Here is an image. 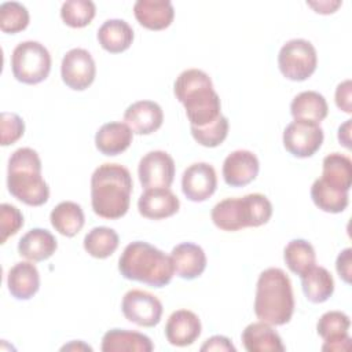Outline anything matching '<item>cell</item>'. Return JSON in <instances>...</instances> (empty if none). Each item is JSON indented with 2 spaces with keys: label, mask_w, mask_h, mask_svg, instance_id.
Returning a JSON list of instances; mask_svg holds the SVG:
<instances>
[{
  "label": "cell",
  "mask_w": 352,
  "mask_h": 352,
  "mask_svg": "<svg viewBox=\"0 0 352 352\" xmlns=\"http://www.w3.org/2000/svg\"><path fill=\"white\" fill-rule=\"evenodd\" d=\"M131 172L120 164H102L91 176V206L95 214L117 220L126 214L132 194Z\"/></svg>",
  "instance_id": "6da1fadb"
},
{
  "label": "cell",
  "mask_w": 352,
  "mask_h": 352,
  "mask_svg": "<svg viewBox=\"0 0 352 352\" xmlns=\"http://www.w3.org/2000/svg\"><path fill=\"white\" fill-rule=\"evenodd\" d=\"M290 113L294 120L320 124L327 117L329 106L322 94L316 91H304L293 98Z\"/></svg>",
  "instance_id": "4316f807"
},
{
  "label": "cell",
  "mask_w": 352,
  "mask_h": 352,
  "mask_svg": "<svg viewBox=\"0 0 352 352\" xmlns=\"http://www.w3.org/2000/svg\"><path fill=\"white\" fill-rule=\"evenodd\" d=\"M278 66L282 76L287 80L305 81L316 70V50L305 38L289 40L279 50Z\"/></svg>",
  "instance_id": "ba28073f"
},
{
  "label": "cell",
  "mask_w": 352,
  "mask_h": 352,
  "mask_svg": "<svg viewBox=\"0 0 352 352\" xmlns=\"http://www.w3.org/2000/svg\"><path fill=\"white\" fill-rule=\"evenodd\" d=\"M272 204L260 192L241 198H226L217 202L210 217L213 224L223 231H239L246 227H260L270 221Z\"/></svg>",
  "instance_id": "8992f818"
},
{
  "label": "cell",
  "mask_w": 352,
  "mask_h": 352,
  "mask_svg": "<svg viewBox=\"0 0 352 352\" xmlns=\"http://www.w3.org/2000/svg\"><path fill=\"white\" fill-rule=\"evenodd\" d=\"M180 201L169 188L146 190L138 199L139 213L151 220L170 217L179 212Z\"/></svg>",
  "instance_id": "ac0fdd59"
},
{
  "label": "cell",
  "mask_w": 352,
  "mask_h": 352,
  "mask_svg": "<svg viewBox=\"0 0 352 352\" xmlns=\"http://www.w3.org/2000/svg\"><path fill=\"white\" fill-rule=\"evenodd\" d=\"M242 344L248 352H283L280 336L265 322H254L242 331Z\"/></svg>",
  "instance_id": "cb8c5ba5"
},
{
  "label": "cell",
  "mask_w": 352,
  "mask_h": 352,
  "mask_svg": "<svg viewBox=\"0 0 352 352\" xmlns=\"http://www.w3.org/2000/svg\"><path fill=\"white\" fill-rule=\"evenodd\" d=\"M96 14L95 3L91 0H67L62 4V21L74 29L85 28L92 22Z\"/></svg>",
  "instance_id": "836d02e7"
},
{
  "label": "cell",
  "mask_w": 352,
  "mask_h": 352,
  "mask_svg": "<svg viewBox=\"0 0 352 352\" xmlns=\"http://www.w3.org/2000/svg\"><path fill=\"white\" fill-rule=\"evenodd\" d=\"M201 320L188 309H177L170 314L165 324V337L170 345L188 346L201 336Z\"/></svg>",
  "instance_id": "2e32d148"
},
{
  "label": "cell",
  "mask_w": 352,
  "mask_h": 352,
  "mask_svg": "<svg viewBox=\"0 0 352 352\" xmlns=\"http://www.w3.org/2000/svg\"><path fill=\"white\" fill-rule=\"evenodd\" d=\"M8 192L29 206H41L50 198V187L41 176V160L36 150L21 147L8 158Z\"/></svg>",
  "instance_id": "5b68a950"
},
{
  "label": "cell",
  "mask_w": 352,
  "mask_h": 352,
  "mask_svg": "<svg viewBox=\"0 0 352 352\" xmlns=\"http://www.w3.org/2000/svg\"><path fill=\"white\" fill-rule=\"evenodd\" d=\"M66 349H87V351H92V348L89 346V345H85L82 341H78V342H76V341H73V342H70V344H67V345H65V346H62V351H66Z\"/></svg>",
  "instance_id": "ee69618b"
},
{
  "label": "cell",
  "mask_w": 352,
  "mask_h": 352,
  "mask_svg": "<svg viewBox=\"0 0 352 352\" xmlns=\"http://www.w3.org/2000/svg\"><path fill=\"white\" fill-rule=\"evenodd\" d=\"M217 188L214 168L208 162H195L186 168L182 176V191L192 202H204Z\"/></svg>",
  "instance_id": "4fadbf2b"
},
{
  "label": "cell",
  "mask_w": 352,
  "mask_h": 352,
  "mask_svg": "<svg viewBox=\"0 0 352 352\" xmlns=\"http://www.w3.org/2000/svg\"><path fill=\"white\" fill-rule=\"evenodd\" d=\"M311 198L316 208L327 213H341L346 209L349 202L348 191L331 187L320 177L312 183Z\"/></svg>",
  "instance_id": "4dcf8cb0"
},
{
  "label": "cell",
  "mask_w": 352,
  "mask_h": 352,
  "mask_svg": "<svg viewBox=\"0 0 352 352\" xmlns=\"http://www.w3.org/2000/svg\"><path fill=\"white\" fill-rule=\"evenodd\" d=\"M320 179L331 187L342 191L351 190L352 186V161L341 153H331L323 158Z\"/></svg>",
  "instance_id": "f1b7e54d"
},
{
  "label": "cell",
  "mask_w": 352,
  "mask_h": 352,
  "mask_svg": "<svg viewBox=\"0 0 352 352\" xmlns=\"http://www.w3.org/2000/svg\"><path fill=\"white\" fill-rule=\"evenodd\" d=\"M85 252L95 258H107L118 248L120 238L118 234L110 227H94L84 236Z\"/></svg>",
  "instance_id": "d6a6232c"
},
{
  "label": "cell",
  "mask_w": 352,
  "mask_h": 352,
  "mask_svg": "<svg viewBox=\"0 0 352 352\" xmlns=\"http://www.w3.org/2000/svg\"><path fill=\"white\" fill-rule=\"evenodd\" d=\"M176 99L184 106L190 126L204 128L221 116L219 94L204 70L187 69L182 72L173 84Z\"/></svg>",
  "instance_id": "7a4b0ae2"
},
{
  "label": "cell",
  "mask_w": 352,
  "mask_h": 352,
  "mask_svg": "<svg viewBox=\"0 0 352 352\" xmlns=\"http://www.w3.org/2000/svg\"><path fill=\"white\" fill-rule=\"evenodd\" d=\"M351 121L352 120H346L338 128V142L348 150L351 148Z\"/></svg>",
  "instance_id": "7bdbcfd3"
},
{
  "label": "cell",
  "mask_w": 352,
  "mask_h": 352,
  "mask_svg": "<svg viewBox=\"0 0 352 352\" xmlns=\"http://www.w3.org/2000/svg\"><path fill=\"white\" fill-rule=\"evenodd\" d=\"M228 128H230L228 120L223 114L214 122H212L204 128L190 126L194 140L204 147L220 146L228 135Z\"/></svg>",
  "instance_id": "d590c367"
},
{
  "label": "cell",
  "mask_w": 352,
  "mask_h": 352,
  "mask_svg": "<svg viewBox=\"0 0 352 352\" xmlns=\"http://www.w3.org/2000/svg\"><path fill=\"white\" fill-rule=\"evenodd\" d=\"M0 131H1V146H10L18 142L25 133L23 120L15 114L3 111L0 117Z\"/></svg>",
  "instance_id": "74e56055"
},
{
  "label": "cell",
  "mask_w": 352,
  "mask_h": 352,
  "mask_svg": "<svg viewBox=\"0 0 352 352\" xmlns=\"http://www.w3.org/2000/svg\"><path fill=\"white\" fill-rule=\"evenodd\" d=\"M170 260L176 275L186 280L201 276L206 268V254L199 245L183 242L170 252Z\"/></svg>",
  "instance_id": "d6986e66"
},
{
  "label": "cell",
  "mask_w": 352,
  "mask_h": 352,
  "mask_svg": "<svg viewBox=\"0 0 352 352\" xmlns=\"http://www.w3.org/2000/svg\"><path fill=\"white\" fill-rule=\"evenodd\" d=\"M11 70L19 82L28 85L38 84L51 72V55L38 41H22L12 51Z\"/></svg>",
  "instance_id": "52a82bcc"
},
{
  "label": "cell",
  "mask_w": 352,
  "mask_h": 352,
  "mask_svg": "<svg viewBox=\"0 0 352 352\" xmlns=\"http://www.w3.org/2000/svg\"><path fill=\"white\" fill-rule=\"evenodd\" d=\"M136 21L148 30H164L170 26L175 10L169 0H138L133 4Z\"/></svg>",
  "instance_id": "ffe728a7"
},
{
  "label": "cell",
  "mask_w": 352,
  "mask_h": 352,
  "mask_svg": "<svg viewBox=\"0 0 352 352\" xmlns=\"http://www.w3.org/2000/svg\"><path fill=\"white\" fill-rule=\"evenodd\" d=\"M300 278L305 298L314 304L327 301L334 293L333 275L324 267L314 265Z\"/></svg>",
  "instance_id": "83f0119b"
},
{
  "label": "cell",
  "mask_w": 352,
  "mask_h": 352,
  "mask_svg": "<svg viewBox=\"0 0 352 352\" xmlns=\"http://www.w3.org/2000/svg\"><path fill=\"white\" fill-rule=\"evenodd\" d=\"M351 327V319L341 311L324 312L318 323L316 331L323 338L322 351L324 352H340L351 348V337L348 330Z\"/></svg>",
  "instance_id": "5bb4252c"
},
{
  "label": "cell",
  "mask_w": 352,
  "mask_h": 352,
  "mask_svg": "<svg viewBox=\"0 0 352 352\" xmlns=\"http://www.w3.org/2000/svg\"><path fill=\"white\" fill-rule=\"evenodd\" d=\"M7 287L16 300H29L40 289V274L37 267L29 261L12 265L7 274Z\"/></svg>",
  "instance_id": "7402d4cb"
},
{
  "label": "cell",
  "mask_w": 352,
  "mask_h": 352,
  "mask_svg": "<svg viewBox=\"0 0 352 352\" xmlns=\"http://www.w3.org/2000/svg\"><path fill=\"white\" fill-rule=\"evenodd\" d=\"M30 16L28 8L18 1H6L0 6V29L4 33L15 34L25 30Z\"/></svg>",
  "instance_id": "e575fe53"
},
{
  "label": "cell",
  "mask_w": 352,
  "mask_h": 352,
  "mask_svg": "<svg viewBox=\"0 0 352 352\" xmlns=\"http://www.w3.org/2000/svg\"><path fill=\"white\" fill-rule=\"evenodd\" d=\"M202 352H210V351H216V352H235L236 348L232 345L231 340L224 337V336H213L210 338H208L204 345L201 346Z\"/></svg>",
  "instance_id": "60d3db41"
},
{
  "label": "cell",
  "mask_w": 352,
  "mask_h": 352,
  "mask_svg": "<svg viewBox=\"0 0 352 352\" xmlns=\"http://www.w3.org/2000/svg\"><path fill=\"white\" fill-rule=\"evenodd\" d=\"M58 249L55 236L44 228L29 230L18 242V253L29 261H44Z\"/></svg>",
  "instance_id": "603a6c76"
},
{
  "label": "cell",
  "mask_w": 352,
  "mask_h": 352,
  "mask_svg": "<svg viewBox=\"0 0 352 352\" xmlns=\"http://www.w3.org/2000/svg\"><path fill=\"white\" fill-rule=\"evenodd\" d=\"M96 65L92 55L84 48L67 51L60 63L62 81L74 91L87 89L95 80Z\"/></svg>",
  "instance_id": "7c38bea8"
},
{
  "label": "cell",
  "mask_w": 352,
  "mask_h": 352,
  "mask_svg": "<svg viewBox=\"0 0 352 352\" xmlns=\"http://www.w3.org/2000/svg\"><path fill=\"white\" fill-rule=\"evenodd\" d=\"M324 139L319 124L302 120L292 121L283 131V146L293 157H312L322 146Z\"/></svg>",
  "instance_id": "9c48e42d"
},
{
  "label": "cell",
  "mask_w": 352,
  "mask_h": 352,
  "mask_svg": "<svg viewBox=\"0 0 352 352\" xmlns=\"http://www.w3.org/2000/svg\"><path fill=\"white\" fill-rule=\"evenodd\" d=\"M124 121L133 133L150 135L161 128L164 111L157 102L138 100L126 107Z\"/></svg>",
  "instance_id": "e0dca14e"
},
{
  "label": "cell",
  "mask_w": 352,
  "mask_h": 352,
  "mask_svg": "<svg viewBox=\"0 0 352 352\" xmlns=\"http://www.w3.org/2000/svg\"><path fill=\"white\" fill-rule=\"evenodd\" d=\"M103 352H151L154 345L151 340L139 331L126 329H110L102 338Z\"/></svg>",
  "instance_id": "484cf974"
},
{
  "label": "cell",
  "mask_w": 352,
  "mask_h": 352,
  "mask_svg": "<svg viewBox=\"0 0 352 352\" xmlns=\"http://www.w3.org/2000/svg\"><path fill=\"white\" fill-rule=\"evenodd\" d=\"M118 271L128 280L157 289L166 286L175 274L170 256L144 241H133L125 246L118 258Z\"/></svg>",
  "instance_id": "3957f363"
},
{
  "label": "cell",
  "mask_w": 352,
  "mask_h": 352,
  "mask_svg": "<svg viewBox=\"0 0 352 352\" xmlns=\"http://www.w3.org/2000/svg\"><path fill=\"white\" fill-rule=\"evenodd\" d=\"M307 4L309 7H312L315 10V12H318V14H333L341 6L340 1H336V3L319 1V3H307Z\"/></svg>",
  "instance_id": "b9f144b4"
},
{
  "label": "cell",
  "mask_w": 352,
  "mask_h": 352,
  "mask_svg": "<svg viewBox=\"0 0 352 352\" xmlns=\"http://www.w3.org/2000/svg\"><path fill=\"white\" fill-rule=\"evenodd\" d=\"M121 311L129 322L142 327H154L162 316V302L154 294L132 289L126 292L121 301Z\"/></svg>",
  "instance_id": "30bf717a"
},
{
  "label": "cell",
  "mask_w": 352,
  "mask_h": 352,
  "mask_svg": "<svg viewBox=\"0 0 352 352\" xmlns=\"http://www.w3.org/2000/svg\"><path fill=\"white\" fill-rule=\"evenodd\" d=\"M352 250L351 248L344 249L336 260V270L340 278L345 283H351V276H352Z\"/></svg>",
  "instance_id": "ab89813d"
},
{
  "label": "cell",
  "mask_w": 352,
  "mask_h": 352,
  "mask_svg": "<svg viewBox=\"0 0 352 352\" xmlns=\"http://www.w3.org/2000/svg\"><path fill=\"white\" fill-rule=\"evenodd\" d=\"M254 314L271 326H283L290 322L294 312L292 282L280 268H267L257 279L254 296Z\"/></svg>",
  "instance_id": "277c9868"
},
{
  "label": "cell",
  "mask_w": 352,
  "mask_h": 352,
  "mask_svg": "<svg viewBox=\"0 0 352 352\" xmlns=\"http://www.w3.org/2000/svg\"><path fill=\"white\" fill-rule=\"evenodd\" d=\"M352 82L351 80H345L340 82L336 88V104L340 110L346 114L352 113Z\"/></svg>",
  "instance_id": "f35d334b"
},
{
  "label": "cell",
  "mask_w": 352,
  "mask_h": 352,
  "mask_svg": "<svg viewBox=\"0 0 352 352\" xmlns=\"http://www.w3.org/2000/svg\"><path fill=\"white\" fill-rule=\"evenodd\" d=\"M133 140L132 129L120 121H111L103 124L95 135L96 148L109 157L124 153Z\"/></svg>",
  "instance_id": "44dd1931"
},
{
  "label": "cell",
  "mask_w": 352,
  "mask_h": 352,
  "mask_svg": "<svg viewBox=\"0 0 352 352\" xmlns=\"http://www.w3.org/2000/svg\"><path fill=\"white\" fill-rule=\"evenodd\" d=\"M133 29L124 19H107L98 29L96 38L100 47L110 54H121L133 43Z\"/></svg>",
  "instance_id": "d4e9b609"
},
{
  "label": "cell",
  "mask_w": 352,
  "mask_h": 352,
  "mask_svg": "<svg viewBox=\"0 0 352 352\" xmlns=\"http://www.w3.org/2000/svg\"><path fill=\"white\" fill-rule=\"evenodd\" d=\"M138 176L144 190L169 188L175 179V161L166 151H148L139 161Z\"/></svg>",
  "instance_id": "8fae6325"
},
{
  "label": "cell",
  "mask_w": 352,
  "mask_h": 352,
  "mask_svg": "<svg viewBox=\"0 0 352 352\" xmlns=\"http://www.w3.org/2000/svg\"><path fill=\"white\" fill-rule=\"evenodd\" d=\"M51 226L63 236L72 238L84 227L85 217L81 206L73 201L59 202L50 214Z\"/></svg>",
  "instance_id": "f546056e"
},
{
  "label": "cell",
  "mask_w": 352,
  "mask_h": 352,
  "mask_svg": "<svg viewBox=\"0 0 352 352\" xmlns=\"http://www.w3.org/2000/svg\"><path fill=\"white\" fill-rule=\"evenodd\" d=\"M22 226H23L22 212L11 204H1L0 205V234H1L0 242L6 243L7 239L15 235Z\"/></svg>",
  "instance_id": "8d00e7d4"
},
{
  "label": "cell",
  "mask_w": 352,
  "mask_h": 352,
  "mask_svg": "<svg viewBox=\"0 0 352 352\" xmlns=\"http://www.w3.org/2000/svg\"><path fill=\"white\" fill-rule=\"evenodd\" d=\"M283 260L287 268L301 276L316 264V253L311 242L305 239H292L283 250Z\"/></svg>",
  "instance_id": "1f68e13d"
},
{
  "label": "cell",
  "mask_w": 352,
  "mask_h": 352,
  "mask_svg": "<svg viewBox=\"0 0 352 352\" xmlns=\"http://www.w3.org/2000/svg\"><path fill=\"white\" fill-rule=\"evenodd\" d=\"M260 170V162L249 150H235L223 162V179L231 187H243L252 183Z\"/></svg>",
  "instance_id": "9a60e30c"
}]
</instances>
